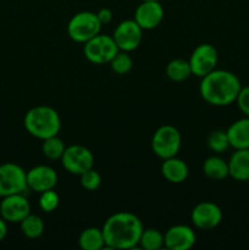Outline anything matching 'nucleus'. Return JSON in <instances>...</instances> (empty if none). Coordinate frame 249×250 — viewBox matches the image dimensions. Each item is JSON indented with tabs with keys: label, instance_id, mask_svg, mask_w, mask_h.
<instances>
[{
	"label": "nucleus",
	"instance_id": "obj_6",
	"mask_svg": "<svg viewBox=\"0 0 249 250\" xmlns=\"http://www.w3.org/2000/svg\"><path fill=\"white\" fill-rule=\"evenodd\" d=\"M119 51L120 49L117 48L112 36L107 34H97L92 39L85 42L83 46L84 58L94 65L109 63Z\"/></svg>",
	"mask_w": 249,
	"mask_h": 250
},
{
	"label": "nucleus",
	"instance_id": "obj_7",
	"mask_svg": "<svg viewBox=\"0 0 249 250\" xmlns=\"http://www.w3.org/2000/svg\"><path fill=\"white\" fill-rule=\"evenodd\" d=\"M28 189L27 172L15 163L0 165V198L24 193Z\"/></svg>",
	"mask_w": 249,
	"mask_h": 250
},
{
	"label": "nucleus",
	"instance_id": "obj_3",
	"mask_svg": "<svg viewBox=\"0 0 249 250\" xmlns=\"http://www.w3.org/2000/svg\"><path fill=\"white\" fill-rule=\"evenodd\" d=\"M23 126L32 137L37 139L58 136L61 129V119L58 111L48 105H38L26 112Z\"/></svg>",
	"mask_w": 249,
	"mask_h": 250
},
{
	"label": "nucleus",
	"instance_id": "obj_18",
	"mask_svg": "<svg viewBox=\"0 0 249 250\" xmlns=\"http://www.w3.org/2000/svg\"><path fill=\"white\" fill-rule=\"evenodd\" d=\"M229 146L237 149H249V117L246 116L234 121L227 128Z\"/></svg>",
	"mask_w": 249,
	"mask_h": 250
},
{
	"label": "nucleus",
	"instance_id": "obj_13",
	"mask_svg": "<svg viewBox=\"0 0 249 250\" xmlns=\"http://www.w3.org/2000/svg\"><path fill=\"white\" fill-rule=\"evenodd\" d=\"M222 210L212 202H202L193 208L190 212V220L197 229H212L219 226L222 221Z\"/></svg>",
	"mask_w": 249,
	"mask_h": 250
},
{
	"label": "nucleus",
	"instance_id": "obj_15",
	"mask_svg": "<svg viewBox=\"0 0 249 250\" xmlns=\"http://www.w3.org/2000/svg\"><path fill=\"white\" fill-rule=\"evenodd\" d=\"M165 248L168 250H189L194 247L197 236L192 227L187 225H175L164 233Z\"/></svg>",
	"mask_w": 249,
	"mask_h": 250
},
{
	"label": "nucleus",
	"instance_id": "obj_12",
	"mask_svg": "<svg viewBox=\"0 0 249 250\" xmlns=\"http://www.w3.org/2000/svg\"><path fill=\"white\" fill-rule=\"evenodd\" d=\"M165 11L160 0H142L134 11L133 20L143 31H151L163 22Z\"/></svg>",
	"mask_w": 249,
	"mask_h": 250
},
{
	"label": "nucleus",
	"instance_id": "obj_1",
	"mask_svg": "<svg viewBox=\"0 0 249 250\" xmlns=\"http://www.w3.org/2000/svg\"><path fill=\"white\" fill-rule=\"evenodd\" d=\"M102 229L106 248L127 250L138 246L144 227L137 215L120 211L107 217Z\"/></svg>",
	"mask_w": 249,
	"mask_h": 250
},
{
	"label": "nucleus",
	"instance_id": "obj_22",
	"mask_svg": "<svg viewBox=\"0 0 249 250\" xmlns=\"http://www.w3.org/2000/svg\"><path fill=\"white\" fill-rule=\"evenodd\" d=\"M20 229L24 237L29 239L39 238L44 233L45 225L43 219L38 215L28 214L21 222H20Z\"/></svg>",
	"mask_w": 249,
	"mask_h": 250
},
{
	"label": "nucleus",
	"instance_id": "obj_8",
	"mask_svg": "<svg viewBox=\"0 0 249 250\" xmlns=\"http://www.w3.org/2000/svg\"><path fill=\"white\" fill-rule=\"evenodd\" d=\"M61 165L71 175H82L85 171L93 168L94 165V155L92 151L84 146L73 144L66 146L62 156H61Z\"/></svg>",
	"mask_w": 249,
	"mask_h": 250
},
{
	"label": "nucleus",
	"instance_id": "obj_4",
	"mask_svg": "<svg viewBox=\"0 0 249 250\" xmlns=\"http://www.w3.org/2000/svg\"><path fill=\"white\" fill-rule=\"evenodd\" d=\"M103 24L98 20L97 12L81 11L73 15L67 23V34L73 42H88L100 33Z\"/></svg>",
	"mask_w": 249,
	"mask_h": 250
},
{
	"label": "nucleus",
	"instance_id": "obj_16",
	"mask_svg": "<svg viewBox=\"0 0 249 250\" xmlns=\"http://www.w3.org/2000/svg\"><path fill=\"white\" fill-rule=\"evenodd\" d=\"M161 173L164 178L173 185H180L187 180L189 175V168L186 161L178 159L177 156L165 159L161 165Z\"/></svg>",
	"mask_w": 249,
	"mask_h": 250
},
{
	"label": "nucleus",
	"instance_id": "obj_27",
	"mask_svg": "<svg viewBox=\"0 0 249 250\" xmlns=\"http://www.w3.org/2000/svg\"><path fill=\"white\" fill-rule=\"evenodd\" d=\"M39 208L44 212H53L59 207L60 198L59 194L54 189L45 190V192L39 193Z\"/></svg>",
	"mask_w": 249,
	"mask_h": 250
},
{
	"label": "nucleus",
	"instance_id": "obj_31",
	"mask_svg": "<svg viewBox=\"0 0 249 250\" xmlns=\"http://www.w3.org/2000/svg\"><path fill=\"white\" fill-rule=\"evenodd\" d=\"M6 236H7V222L0 216V242L4 241Z\"/></svg>",
	"mask_w": 249,
	"mask_h": 250
},
{
	"label": "nucleus",
	"instance_id": "obj_19",
	"mask_svg": "<svg viewBox=\"0 0 249 250\" xmlns=\"http://www.w3.org/2000/svg\"><path fill=\"white\" fill-rule=\"evenodd\" d=\"M203 173L214 181H222L229 176L228 161L219 155H211L203 163Z\"/></svg>",
	"mask_w": 249,
	"mask_h": 250
},
{
	"label": "nucleus",
	"instance_id": "obj_23",
	"mask_svg": "<svg viewBox=\"0 0 249 250\" xmlns=\"http://www.w3.org/2000/svg\"><path fill=\"white\" fill-rule=\"evenodd\" d=\"M139 246L145 250H160L165 247L164 233L156 229H143L139 239Z\"/></svg>",
	"mask_w": 249,
	"mask_h": 250
},
{
	"label": "nucleus",
	"instance_id": "obj_17",
	"mask_svg": "<svg viewBox=\"0 0 249 250\" xmlns=\"http://www.w3.org/2000/svg\"><path fill=\"white\" fill-rule=\"evenodd\" d=\"M229 177L239 182L249 181V149H237L228 160Z\"/></svg>",
	"mask_w": 249,
	"mask_h": 250
},
{
	"label": "nucleus",
	"instance_id": "obj_30",
	"mask_svg": "<svg viewBox=\"0 0 249 250\" xmlns=\"http://www.w3.org/2000/svg\"><path fill=\"white\" fill-rule=\"evenodd\" d=\"M97 16H98V20L100 21V23L109 24L110 22L112 21L114 14H112L111 10L107 9V7H103V9H100L99 11L97 12Z\"/></svg>",
	"mask_w": 249,
	"mask_h": 250
},
{
	"label": "nucleus",
	"instance_id": "obj_2",
	"mask_svg": "<svg viewBox=\"0 0 249 250\" xmlns=\"http://www.w3.org/2000/svg\"><path fill=\"white\" fill-rule=\"evenodd\" d=\"M241 88V81L233 72L215 68L202 77L199 93L203 100L212 106H227L236 102Z\"/></svg>",
	"mask_w": 249,
	"mask_h": 250
},
{
	"label": "nucleus",
	"instance_id": "obj_29",
	"mask_svg": "<svg viewBox=\"0 0 249 250\" xmlns=\"http://www.w3.org/2000/svg\"><path fill=\"white\" fill-rule=\"evenodd\" d=\"M236 103L242 114H244V116L249 117V85L241 88L238 95H237Z\"/></svg>",
	"mask_w": 249,
	"mask_h": 250
},
{
	"label": "nucleus",
	"instance_id": "obj_5",
	"mask_svg": "<svg viewBox=\"0 0 249 250\" xmlns=\"http://www.w3.org/2000/svg\"><path fill=\"white\" fill-rule=\"evenodd\" d=\"M181 144H182V136L172 125L160 126L154 132L151 138V149L154 154L163 160L177 156Z\"/></svg>",
	"mask_w": 249,
	"mask_h": 250
},
{
	"label": "nucleus",
	"instance_id": "obj_10",
	"mask_svg": "<svg viewBox=\"0 0 249 250\" xmlns=\"http://www.w3.org/2000/svg\"><path fill=\"white\" fill-rule=\"evenodd\" d=\"M112 38L120 50L131 53L141 45L143 29L134 20H124L116 26Z\"/></svg>",
	"mask_w": 249,
	"mask_h": 250
},
{
	"label": "nucleus",
	"instance_id": "obj_11",
	"mask_svg": "<svg viewBox=\"0 0 249 250\" xmlns=\"http://www.w3.org/2000/svg\"><path fill=\"white\" fill-rule=\"evenodd\" d=\"M28 214H31V204L24 197V193L1 198L0 216L7 224H20Z\"/></svg>",
	"mask_w": 249,
	"mask_h": 250
},
{
	"label": "nucleus",
	"instance_id": "obj_28",
	"mask_svg": "<svg viewBox=\"0 0 249 250\" xmlns=\"http://www.w3.org/2000/svg\"><path fill=\"white\" fill-rule=\"evenodd\" d=\"M80 182L84 189L93 192V190H97L102 185V175L94 168H90L80 175Z\"/></svg>",
	"mask_w": 249,
	"mask_h": 250
},
{
	"label": "nucleus",
	"instance_id": "obj_24",
	"mask_svg": "<svg viewBox=\"0 0 249 250\" xmlns=\"http://www.w3.org/2000/svg\"><path fill=\"white\" fill-rule=\"evenodd\" d=\"M65 149V143L58 136L49 137V138L44 139L43 143H42V153L49 160H59V159H61Z\"/></svg>",
	"mask_w": 249,
	"mask_h": 250
},
{
	"label": "nucleus",
	"instance_id": "obj_14",
	"mask_svg": "<svg viewBox=\"0 0 249 250\" xmlns=\"http://www.w3.org/2000/svg\"><path fill=\"white\" fill-rule=\"evenodd\" d=\"M58 173L48 165H38L27 171V186L33 192L42 193L54 189L58 185Z\"/></svg>",
	"mask_w": 249,
	"mask_h": 250
},
{
	"label": "nucleus",
	"instance_id": "obj_21",
	"mask_svg": "<svg viewBox=\"0 0 249 250\" xmlns=\"http://www.w3.org/2000/svg\"><path fill=\"white\" fill-rule=\"evenodd\" d=\"M166 76L173 82H183L192 76L189 61L185 59H173L166 65Z\"/></svg>",
	"mask_w": 249,
	"mask_h": 250
},
{
	"label": "nucleus",
	"instance_id": "obj_25",
	"mask_svg": "<svg viewBox=\"0 0 249 250\" xmlns=\"http://www.w3.org/2000/svg\"><path fill=\"white\" fill-rule=\"evenodd\" d=\"M208 148L214 153H225L229 148V141L227 137V132L222 129H215L208 137Z\"/></svg>",
	"mask_w": 249,
	"mask_h": 250
},
{
	"label": "nucleus",
	"instance_id": "obj_20",
	"mask_svg": "<svg viewBox=\"0 0 249 250\" xmlns=\"http://www.w3.org/2000/svg\"><path fill=\"white\" fill-rule=\"evenodd\" d=\"M78 244L83 250H102L105 247L103 229L98 227H88L81 232Z\"/></svg>",
	"mask_w": 249,
	"mask_h": 250
},
{
	"label": "nucleus",
	"instance_id": "obj_9",
	"mask_svg": "<svg viewBox=\"0 0 249 250\" xmlns=\"http://www.w3.org/2000/svg\"><path fill=\"white\" fill-rule=\"evenodd\" d=\"M188 61H189L192 75L202 78L216 68L219 53L214 45L209 43H203L192 51Z\"/></svg>",
	"mask_w": 249,
	"mask_h": 250
},
{
	"label": "nucleus",
	"instance_id": "obj_26",
	"mask_svg": "<svg viewBox=\"0 0 249 250\" xmlns=\"http://www.w3.org/2000/svg\"><path fill=\"white\" fill-rule=\"evenodd\" d=\"M110 67L117 75H126L133 67V59L127 51L120 50L109 62Z\"/></svg>",
	"mask_w": 249,
	"mask_h": 250
}]
</instances>
